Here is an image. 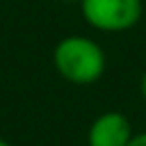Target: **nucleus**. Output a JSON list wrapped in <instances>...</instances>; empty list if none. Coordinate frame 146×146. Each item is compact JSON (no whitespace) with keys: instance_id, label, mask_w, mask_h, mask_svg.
I'll return each mask as SVG.
<instances>
[{"instance_id":"4","label":"nucleus","mask_w":146,"mask_h":146,"mask_svg":"<svg viewBox=\"0 0 146 146\" xmlns=\"http://www.w3.org/2000/svg\"><path fill=\"white\" fill-rule=\"evenodd\" d=\"M128 146H146V130L144 132H135L132 139L128 141Z\"/></svg>"},{"instance_id":"7","label":"nucleus","mask_w":146,"mask_h":146,"mask_svg":"<svg viewBox=\"0 0 146 146\" xmlns=\"http://www.w3.org/2000/svg\"><path fill=\"white\" fill-rule=\"evenodd\" d=\"M0 146H11V144H9V141H5V139L0 137Z\"/></svg>"},{"instance_id":"1","label":"nucleus","mask_w":146,"mask_h":146,"mask_svg":"<svg viewBox=\"0 0 146 146\" xmlns=\"http://www.w3.org/2000/svg\"><path fill=\"white\" fill-rule=\"evenodd\" d=\"M52 66L71 84H94L105 75L107 55L98 41L82 34L62 36L52 48Z\"/></svg>"},{"instance_id":"3","label":"nucleus","mask_w":146,"mask_h":146,"mask_svg":"<svg viewBox=\"0 0 146 146\" xmlns=\"http://www.w3.org/2000/svg\"><path fill=\"white\" fill-rule=\"evenodd\" d=\"M132 135V121L123 112L107 110L89 123L87 146H128Z\"/></svg>"},{"instance_id":"5","label":"nucleus","mask_w":146,"mask_h":146,"mask_svg":"<svg viewBox=\"0 0 146 146\" xmlns=\"http://www.w3.org/2000/svg\"><path fill=\"white\" fill-rule=\"evenodd\" d=\"M139 94H141V98L146 100V71H144L141 78H139Z\"/></svg>"},{"instance_id":"2","label":"nucleus","mask_w":146,"mask_h":146,"mask_svg":"<svg viewBox=\"0 0 146 146\" xmlns=\"http://www.w3.org/2000/svg\"><path fill=\"white\" fill-rule=\"evenodd\" d=\"M78 7L89 27L107 34L128 32L144 16V0H80Z\"/></svg>"},{"instance_id":"6","label":"nucleus","mask_w":146,"mask_h":146,"mask_svg":"<svg viewBox=\"0 0 146 146\" xmlns=\"http://www.w3.org/2000/svg\"><path fill=\"white\" fill-rule=\"evenodd\" d=\"M59 2H66V5H80V0H59Z\"/></svg>"}]
</instances>
